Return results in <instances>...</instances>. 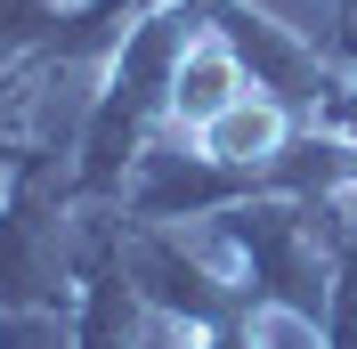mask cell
<instances>
[{"label":"cell","mask_w":357,"mask_h":349,"mask_svg":"<svg viewBox=\"0 0 357 349\" xmlns=\"http://www.w3.org/2000/svg\"><path fill=\"white\" fill-rule=\"evenodd\" d=\"M276 147H284V106H268L252 89L203 122V154H211V163H268Z\"/></svg>","instance_id":"cell-2"},{"label":"cell","mask_w":357,"mask_h":349,"mask_svg":"<svg viewBox=\"0 0 357 349\" xmlns=\"http://www.w3.org/2000/svg\"><path fill=\"white\" fill-rule=\"evenodd\" d=\"M244 98V66H236V49L220 41V33H195V41L178 49V66H171V106L187 114V122H211L220 106H236Z\"/></svg>","instance_id":"cell-1"}]
</instances>
